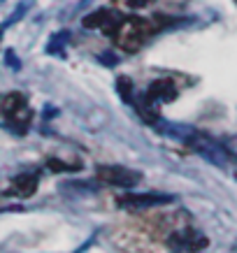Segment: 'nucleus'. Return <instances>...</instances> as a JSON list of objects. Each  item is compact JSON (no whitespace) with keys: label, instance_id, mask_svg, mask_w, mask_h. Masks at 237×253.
<instances>
[{"label":"nucleus","instance_id":"nucleus-1","mask_svg":"<svg viewBox=\"0 0 237 253\" xmlns=\"http://www.w3.org/2000/svg\"><path fill=\"white\" fill-rule=\"evenodd\" d=\"M144 28L146 23L142 19H121L114 33L116 44L121 46L123 51H138L142 46V40H144Z\"/></svg>","mask_w":237,"mask_h":253},{"label":"nucleus","instance_id":"nucleus-2","mask_svg":"<svg viewBox=\"0 0 237 253\" xmlns=\"http://www.w3.org/2000/svg\"><path fill=\"white\" fill-rule=\"evenodd\" d=\"M98 176L102 181L107 184H114V186H121V188H130L140 181V172H133V169H126V168H100L98 169Z\"/></svg>","mask_w":237,"mask_h":253},{"label":"nucleus","instance_id":"nucleus-3","mask_svg":"<svg viewBox=\"0 0 237 253\" xmlns=\"http://www.w3.org/2000/svg\"><path fill=\"white\" fill-rule=\"evenodd\" d=\"M177 98V86L172 79H156L149 91H146V100L149 102H172Z\"/></svg>","mask_w":237,"mask_h":253},{"label":"nucleus","instance_id":"nucleus-4","mask_svg":"<svg viewBox=\"0 0 237 253\" xmlns=\"http://www.w3.org/2000/svg\"><path fill=\"white\" fill-rule=\"evenodd\" d=\"M170 244L175 249H184V251H200L202 246H207V239L200 235H193V232H177L170 239Z\"/></svg>","mask_w":237,"mask_h":253},{"label":"nucleus","instance_id":"nucleus-5","mask_svg":"<svg viewBox=\"0 0 237 253\" xmlns=\"http://www.w3.org/2000/svg\"><path fill=\"white\" fill-rule=\"evenodd\" d=\"M0 109L7 119H19L21 112H26V98L21 93H7L5 98L0 100Z\"/></svg>","mask_w":237,"mask_h":253},{"label":"nucleus","instance_id":"nucleus-6","mask_svg":"<svg viewBox=\"0 0 237 253\" xmlns=\"http://www.w3.org/2000/svg\"><path fill=\"white\" fill-rule=\"evenodd\" d=\"M168 200L170 198H163V195H123V198H119V205H123V207H151V205H161Z\"/></svg>","mask_w":237,"mask_h":253},{"label":"nucleus","instance_id":"nucleus-7","mask_svg":"<svg viewBox=\"0 0 237 253\" xmlns=\"http://www.w3.org/2000/svg\"><path fill=\"white\" fill-rule=\"evenodd\" d=\"M14 193L19 198H31L33 193L38 191V176L35 174H21L14 179V184H12Z\"/></svg>","mask_w":237,"mask_h":253},{"label":"nucleus","instance_id":"nucleus-8","mask_svg":"<svg viewBox=\"0 0 237 253\" xmlns=\"http://www.w3.org/2000/svg\"><path fill=\"white\" fill-rule=\"evenodd\" d=\"M109 16H112V9H98V12H93L91 16H86L84 26L86 28H100V31H102V26L109 21Z\"/></svg>","mask_w":237,"mask_h":253},{"label":"nucleus","instance_id":"nucleus-9","mask_svg":"<svg viewBox=\"0 0 237 253\" xmlns=\"http://www.w3.org/2000/svg\"><path fill=\"white\" fill-rule=\"evenodd\" d=\"M130 88H133V86H130V79H126V77L119 79V91H121L123 98H130Z\"/></svg>","mask_w":237,"mask_h":253},{"label":"nucleus","instance_id":"nucleus-10","mask_svg":"<svg viewBox=\"0 0 237 253\" xmlns=\"http://www.w3.org/2000/svg\"><path fill=\"white\" fill-rule=\"evenodd\" d=\"M153 0H128V5L130 7H135V9H140V7H146V5H151Z\"/></svg>","mask_w":237,"mask_h":253}]
</instances>
